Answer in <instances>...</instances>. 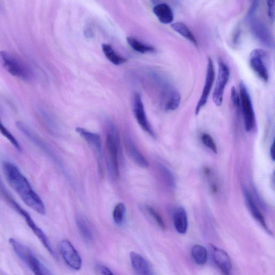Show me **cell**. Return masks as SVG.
I'll return each instance as SVG.
<instances>
[{"mask_svg":"<svg viewBox=\"0 0 275 275\" xmlns=\"http://www.w3.org/2000/svg\"><path fill=\"white\" fill-rule=\"evenodd\" d=\"M3 169L7 181L22 201L37 213L45 215L46 208L42 200L18 167L11 162H4Z\"/></svg>","mask_w":275,"mask_h":275,"instance_id":"1","label":"cell"},{"mask_svg":"<svg viewBox=\"0 0 275 275\" xmlns=\"http://www.w3.org/2000/svg\"><path fill=\"white\" fill-rule=\"evenodd\" d=\"M102 50L106 58L113 65H120L126 62V59L118 55L109 44H103Z\"/></svg>","mask_w":275,"mask_h":275,"instance_id":"22","label":"cell"},{"mask_svg":"<svg viewBox=\"0 0 275 275\" xmlns=\"http://www.w3.org/2000/svg\"><path fill=\"white\" fill-rule=\"evenodd\" d=\"M244 199H245L247 207L249 210L252 216L257 221L264 229L265 232L270 235H273V233L266 223L265 218L262 213L257 207L256 204L252 197L251 194L246 188L243 189Z\"/></svg>","mask_w":275,"mask_h":275,"instance_id":"13","label":"cell"},{"mask_svg":"<svg viewBox=\"0 0 275 275\" xmlns=\"http://www.w3.org/2000/svg\"><path fill=\"white\" fill-rule=\"evenodd\" d=\"M145 210L147 212L150 216L155 221L158 226L163 230H165L166 225L161 216L158 212L150 206H146Z\"/></svg>","mask_w":275,"mask_h":275,"instance_id":"26","label":"cell"},{"mask_svg":"<svg viewBox=\"0 0 275 275\" xmlns=\"http://www.w3.org/2000/svg\"><path fill=\"white\" fill-rule=\"evenodd\" d=\"M9 242L15 253L35 275H51L31 250L14 238H10Z\"/></svg>","mask_w":275,"mask_h":275,"instance_id":"4","label":"cell"},{"mask_svg":"<svg viewBox=\"0 0 275 275\" xmlns=\"http://www.w3.org/2000/svg\"><path fill=\"white\" fill-rule=\"evenodd\" d=\"M107 167L110 177L116 180L119 177L118 156L120 149L117 129L113 124L109 126L106 135Z\"/></svg>","mask_w":275,"mask_h":275,"instance_id":"3","label":"cell"},{"mask_svg":"<svg viewBox=\"0 0 275 275\" xmlns=\"http://www.w3.org/2000/svg\"><path fill=\"white\" fill-rule=\"evenodd\" d=\"M76 225L82 237L86 241L90 242L94 239V233L87 221L82 217L76 218Z\"/></svg>","mask_w":275,"mask_h":275,"instance_id":"21","label":"cell"},{"mask_svg":"<svg viewBox=\"0 0 275 275\" xmlns=\"http://www.w3.org/2000/svg\"><path fill=\"white\" fill-rule=\"evenodd\" d=\"M267 54L262 49H255L249 56V64L259 78L265 82L269 80V74L266 65Z\"/></svg>","mask_w":275,"mask_h":275,"instance_id":"8","label":"cell"},{"mask_svg":"<svg viewBox=\"0 0 275 275\" xmlns=\"http://www.w3.org/2000/svg\"><path fill=\"white\" fill-rule=\"evenodd\" d=\"M0 132L6 138L8 141H9L13 146L19 152L22 151V147L18 141L15 139V137L7 129L3 123L1 117H0Z\"/></svg>","mask_w":275,"mask_h":275,"instance_id":"24","label":"cell"},{"mask_svg":"<svg viewBox=\"0 0 275 275\" xmlns=\"http://www.w3.org/2000/svg\"><path fill=\"white\" fill-rule=\"evenodd\" d=\"M125 147L129 156L133 161L140 167L146 169L149 166L148 160L141 154V152L135 145L134 142L130 138H127L125 140Z\"/></svg>","mask_w":275,"mask_h":275,"instance_id":"17","label":"cell"},{"mask_svg":"<svg viewBox=\"0 0 275 275\" xmlns=\"http://www.w3.org/2000/svg\"><path fill=\"white\" fill-rule=\"evenodd\" d=\"M259 2H252L247 15V20L250 31L259 42L269 48H274L273 37L268 27L261 19L257 17L256 12Z\"/></svg>","mask_w":275,"mask_h":275,"instance_id":"2","label":"cell"},{"mask_svg":"<svg viewBox=\"0 0 275 275\" xmlns=\"http://www.w3.org/2000/svg\"><path fill=\"white\" fill-rule=\"evenodd\" d=\"M241 29L239 27L236 28L233 34L232 42L234 45H237L240 41L241 34Z\"/></svg>","mask_w":275,"mask_h":275,"instance_id":"30","label":"cell"},{"mask_svg":"<svg viewBox=\"0 0 275 275\" xmlns=\"http://www.w3.org/2000/svg\"><path fill=\"white\" fill-rule=\"evenodd\" d=\"M230 76V71L229 67L222 60H219L218 74L212 96L213 102L217 106H221L223 103L224 91Z\"/></svg>","mask_w":275,"mask_h":275,"instance_id":"7","label":"cell"},{"mask_svg":"<svg viewBox=\"0 0 275 275\" xmlns=\"http://www.w3.org/2000/svg\"><path fill=\"white\" fill-rule=\"evenodd\" d=\"M202 141L206 147L211 150L214 154H217L218 149L217 145L211 135L208 133H204L201 137Z\"/></svg>","mask_w":275,"mask_h":275,"instance_id":"28","label":"cell"},{"mask_svg":"<svg viewBox=\"0 0 275 275\" xmlns=\"http://www.w3.org/2000/svg\"><path fill=\"white\" fill-rule=\"evenodd\" d=\"M270 155L273 162L274 161V142H273L270 149Z\"/></svg>","mask_w":275,"mask_h":275,"instance_id":"32","label":"cell"},{"mask_svg":"<svg viewBox=\"0 0 275 275\" xmlns=\"http://www.w3.org/2000/svg\"><path fill=\"white\" fill-rule=\"evenodd\" d=\"M133 111L138 123L145 132L152 136H155V132L150 124L147 113L145 112L144 105L141 96L139 93H135L133 101Z\"/></svg>","mask_w":275,"mask_h":275,"instance_id":"11","label":"cell"},{"mask_svg":"<svg viewBox=\"0 0 275 275\" xmlns=\"http://www.w3.org/2000/svg\"><path fill=\"white\" fill-rule=\"evenodd\" d=\"M268 15L270 21L274 23V2L268 1Z\"/></svg>","mask_w":275,"mask_h":275,"instance_id":"29","label":"cell"},{"mask_svg":"<svg viewBox=\"0 0 275 275\" xmlns=\"http://www.w3.org/2000/svg\"><path fill=\"white\" fill-rule=\"evenodd\" d=\"M214 262L223 275H231L232 264L228 254L223 249L211 245Z\"/></svg>","mask_w":275,"mask_h":275,"instance_id":"12","label":"cell"},{"mask_svg":"<svg viewBox=\"0 0 275 275\" xmlns=\"http://www.w3.org/2000/svg\"><path fill=\"white\" fill-rule=\"evenodd\" d=\"M159 21L163 24H172L174 21V14L169 5L166 4H159L153 9Z\"/></svg>","mask_w":275,"mask_h":275,"instance_id":"18","label":"cell"},{"mask_svg":"<svg viewBox=\"0 0 275 275\" xmlns=\"http://www.w3.org/2000/svg\"><path fill=\"white\" fill-rule=\"evenodd\" d=\"M127 42L129 46L135 51L141 53L154 52L156 51L154 47L152 46L145 44L139 41H138L135 38L133 37H127L126 38Z\"/></svg>","mask_w":275,"mask_h":275,"instance_id":"23","label":"cell"},{"mask_svg":"<svg viewBox=\"0 0 275 275\" xmlns=\"http://www.w3.org/2000/svg\"><path fill=\"white\" fill-rule=\"evenodd\" d=\"M126 213V206L123 203L117 204L114 207L112 216L113 219L117 225L123 223Z\"/></svg>","mask_w":275,"mask_h":275,"instance_id":"25","label":"cell"},{"mask_svg":"<svg viewBox=\"0 0 275 275\" xmlns=\"http://www.w3.org/2000/svg\"><path fill=\"white\" fill-rule=\"evenodd\" d=\"M160 169L162 172L166 184L170 188H175L176 186L175 179L173 173L169 169V168L163 165H160Z\"/></svg>","mask_w":275,"mask_h":275,"instance_id":"27","label":"cell"},{"mask_svg":"<svg viewBox=\"0 0 275 275\" xmlns=\"http://www.w3.org/2000/svg\"><path fill=\"white\" fill-rule=\"evenodd\" d=\"M215 80V71L213 61L211 58H208L207 71H206L204 86L200 98L196 107L195 113L196 115L199 114L201 110L207 103L211 91Z\"/></svg>","mask_w":275,"mask_h":275,"instance_id":"10","label":"cell"},{"mask_svg":"<svg viewBox=\"0 0 275 275\" xmlns=\"http://www.w3.org/2000/svg\"><path fill=\"white\" fill-rule=\"evenodd\" d=\"M132 268L136 275H155L149 262L141 255L134 251L129 253Z\"/></svg>","mask_w":275,"mask_h":275,"instance_id":"14","label":"cell"},{"mask_svg":"<svg viewBox=\"0 0 275 275\" xmlns=\"http://www.w3.org/2000/svg\"><path fill=\"white\" fill-rule=\"evenodd\" d=\"M174 225L176 231L181 234H185L188 229L187 213L183 207L175 209L173 215Z\"/></svg>","mask_w":275,"mask_h":275,"instance_id":"16","label":"cell"},{"mask_svg":"<svg viewBox=\"0 0 275 275\" xmlns=\"http://www.w3.org/2000/svg\"><path fill=\"white\" fill-rule=\"evenodd\" d=\"M195 262L199 265H203L208 262V253L205 247L200 244H195L191 251Z\"/></svg>","mask_w":275,"mask_h":275,"instance_id":"19","label":"cell"},{"mask_svg":"<svg viewBox=\"0 0 275 275\" xmlns=\"http://www.w3.org/2000/svg\"><path fill=\"white\" fill-rule=\"evenodd\" d=\"M59 249L64 261L71 268L77 271L81 269V257L70 241L63 240L60 241Z\"/></svg>","mask_w":275,"mask_h":275,"instance_id":"9","label":"cell"},{"mask_svg":"<svg viewBox=\"0 0 275 275\" xmlns=\"http://www.w3.org/2000/svg\"><path fill=\"white\" fill-rule=\"evenodd\" d=\"M100 271L102 275H115L106 266H101Z\"/></svg>","mask_w":275,"mask_h":275,"instance_id":"31","label":"cell"},{"mask_svg":"<svg viewBox=\"0 0 275 275\" xmlns=\"http://www.w3.org/2000/svg\"><path fill=\"white\" fill-rule=\"evenodd\" d=\"M240 100L244 126L247 132H250L256 125L255 112L248 90L241 81L239 84Z\"/></svg>","mask_w":275,"mask_h":275,"instance_id":"6","label":"cell"},{"mask_svg":"<svg viewBox=\"0 0 275 275\" xmlns=\"http://www.w3.org/2000/svg\"><path fill=\"white\" fill-rule=\"evenodd\" d=\"M171 27L175 32L185 38L186 40L197 47L198 43L196 37L185 24L181 22H176L171 25Z\"/></svg>","mask_w":275,"mask_h":275,"instance_id":"20","label":"cell"},{"mask_svg":"<svg viewBox=\"0 0 275 275\" xmlns=\"http://www.w3.org/2000/svg\"><path fill=\"white\" fill-rule=\"evenodd\" d=\"M77 132L95 151L98 157V162L101 163L102 158V142L101 136L96 133L91 132L86 129L78 127L76 128Z\"/></svg>","mask_w":275,"mask_h":275,"instance_id":"15","label":"cell"},{"mask_svg":"<svg viewBox=\"0 0 275 275\" xmlns=\"http://www.w3.org/2000/svg\"><path fill=\"white\" fill-rule=\"evenodd\" d=\"M0 63L10 74L21 80H31L32 73L29 68L17 57L10 52L0 51Z\"/></svg>","mask_w":275,"mask_h":275,"instance_id":"5","label":"cell"}]
</instances>
